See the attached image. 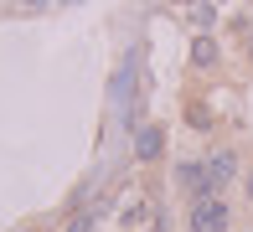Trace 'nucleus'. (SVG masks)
Listing matches in <instances>:
<instances>
[{"instance_id": "obj_1", "label": "nucleus", "mask_w": 253, "mask_h": 232, "mask_svg": "<svg viewBox=\"0 0 253 232\" xmlns=\"http://www.w3.org/2000/svg\"><path fill=\"white\" fill-rule=\"evenodd\" d=\"M227 222H233V206L222 196H202L191 206V232H227Z\"/></svg>"}, {"instance_id": "obj_2", "label": "nucleus", "mask_w": 253, "mask_h": 232, "mask_svg": "<svg viewBox=\"0 0 253 232\" xmlns=\"http://www.w3.org/2000/svg\"><path fill=\"white\" fill-rule=\"evenodd\" d=\"M176 181H181V191H191L197 201H202V196H212V186H217V176H212L207 165H181Z\"/></svg>"}, {"instance_id": "obj_3", "label": "nucleus", "mask_w": 253, "mask_h": 232, "mask_svg": "<svg viewBox=\"0 0 253 232\" xmlns=\"http://www.w3.org/2000/svg\"><path fill=\"white\" fill-rule=\"evenodd\" d=\"M160 145H166V139H160L155 124H140V129H134V155H140V160H155Z\"/></svg>"}, {"instance_id": "obj_4", "label": "nucleus", "mask_w": 253, "mask_h": 232, "mask_svg": "<svg viewBox=\"0 0 253 232\" xmlns=\"http://www.w3.org/2000/svg\"><path fill=\"white\" fill-rule=\"evenodd\" d=\"M207 170H212L217 181H233V176H238V155H227V150H217V155L207 160Z\"/></svg>"}, {"instance_id": "obj_5", "label": "nucleus", "mask_w": 253, "mask_h": 232, "mask_svg": "<svg viewBox=\"0 0 253 232\" xmlns=\"http://www.w3.org/2000/svg\"><path fill=\"white\" fill-rule=\"evenodd\" d=\"M191 62H197V67H212L217 62V41L212 37H197V41H191Z\"/></svg>"}, {"instance_id": "obj_6", "label": "nucleus", "mask_w": 253, "mask_h": 232, "mask_svg": "<svg viewBox=\"0 0 253 232\" xmlns=\"http://www.w3.org/2000/svg\"><path fill=\"white\" fill-rule=\"evenodd\" d=\"M67 232H93V222H88V217H73V227Z\"/></svg>"}]
</instances>
